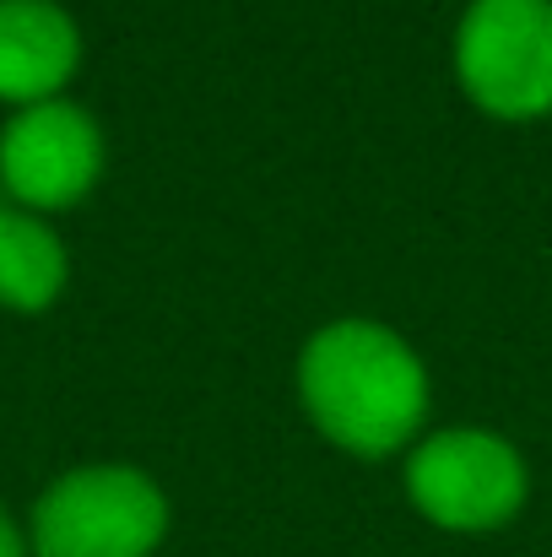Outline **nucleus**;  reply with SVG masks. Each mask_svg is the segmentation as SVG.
<instances>
[{"label": "nucleus", "instance_id": "f257e3e1", "mask_svg": "<svg viewBox=\"0 0 552 557\" xmlns=\"http://www.w3.org/2000/svg\"><path fill=\"white\" fill-rule=\"evenodd\" d=\"M298 395L315 428L364 460L406 449L428 417V373L417 352L373 320L315 331L298 358Z\"/></svg>", "mask_w": 552, "mask_h": 557}, {"label": "nucleus", "instance_id": "f03ea898", "mask_svg": "<svg viewBox=\"0 0 552 557\" xmlns=\"http://www.w3.org/2000/svg\"><path fill=\"white\" fill-rule=\"evenodd\" d=\"M169 536V498L136 466H82L33 509L38 557H152Z\"/></svg>", "mask_w": 552, "mask_h": 557}, {"label": "nucleus", "instance_id": "7ed1b4c3", "mask_svg": "<svg viewBox=\"0 0 552 557\" xmlns=\"http://www.w3.org/2000/svg\"><path fill=\"white\" fill-rule=\"evenodd\" d=\"M466 98L499 120L552 109V0H471L455 33Z\"/></svg>", "mask_w": 552, "mask_h": 557}, {"label": "nucleus", "instance_id": "20e7f679", "mask_svg": "<svg viewBox=\"0 0 552 557\" xmlns=\"http://www.w3.org/2000/svg\"><path fill=\"white\" fill-rule=\"evenodd\" d=\"M406 493L444 531H493L526 504V460L488 428H450L412 449Z\"/></svg>", "mask_w": 552, "mask_h": 557}, {"label": "nucleus", "instance_id": "39448f33", "mask_svg": "<svg viewBox=\"0 0 552 557\" xmlns=\"http://www.w3.org/2000/svg\"><path fill=\"white\" fill-rule=\"evenodd\" d=\"M103 174V131L87 109L49 98L0 131V185L27 211H65Z\"/></svg>", "mask_w": 552, "mask_h": 557}, {"label": "nucleus", "instance_id": "423d86ee", "mask_svg": "<svg viewBox=\"0 0 552 557\" xmlns=\"http://www.w3.org/2000/svg\"><path fill=\"white\" fill-rule=\"evenodd\" d=\"M82 65V33L54 0H0V98L16 109L60 98Z\"/></svg>", "mask_w": 552, "mask_h": 557}, {"label": "nucleus", "instance_id": "0eeeda50", "mask_svg": "<svg viewBox=\"0 0 552 557\" xmlns=\"http://www.w3.org/2000/svg\"><path fill=\"white\" fill-rule=\"evenodd\" d=\"M65 244L54 227H44L33 211H5L0 206V304L16 314H38L60 298L65 287Z\"/></svg>", "mask_w": 552, "mask_h": 557}, {"label": "nucleus", "instance_id": "6e6552de", "mask_svg": "<svg viewBox=\"0 0 552 557\" xmlns=\"http://www.w3.org/2000/svg\"><path fill=\"white\" fill-rule=\"evenodd\" d=\"M0 557H27V536L16 531V520L0 509Z\"/></svg>", "mask_w": 552, "mask_h": 557}]
</instances>
